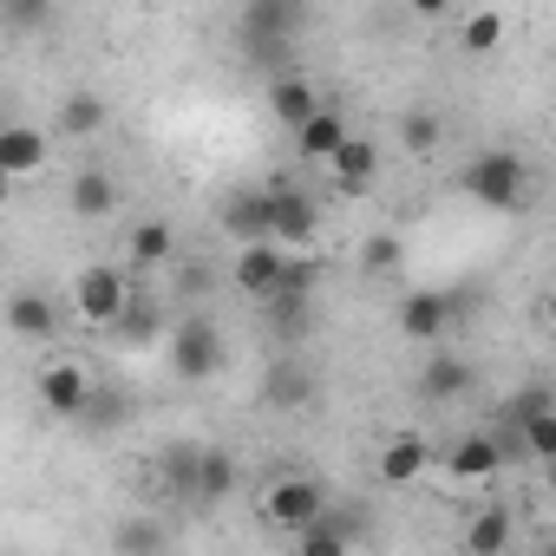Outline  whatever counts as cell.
<instances>
[{
    "mask_svg": "<svg viewBox=\"0 0 556 556\" xmlns=\"http://www.w3.org/2000/svg\"><path fill=\"white\" fill-rule=\"evenodd\" d=\"M131 302H138V289L125 282V268H105V262L79 268V282H73V308H79V321H86V328H118V321L131 315Z\"/></svg>",
    "mask_w": 556,
    "mask_h": 556,
    "instance_id": "cell-1",
    "label": "cell"
},
{
    "mask_svg": "<svg viewBox=\"0 0 556 556\" xmlns=\"http://www.w3.org/2000/svg\"><path fill=\"white\" fill-rule=\"evenodd\" d=\"M523 184H530V170H523L517 151H478V157L465 164V190H471V203H484V210H510V203L523 197Z\"/></svg>",
    "mask_w": 556,
    "mask_h": 556,
    "instance_id": "cell-2",
    "label": "cell"
},
{
    "mask_svg": "<svg viewBox=\"0 0 556 556\" xmlns=\"http://www.w3.org/2000/svg\"><path fill=\"white\" fill-rule=\"evenodd\" d=\"M229 275H236V289H242L249 302H268L275 289H282V275H289V242H275V236H262V242H242Z\"/></svg>",
    "mask_w": 556,
    "mask_h": 556,
    "instance_id": "cell-3",
    "label": "cell"
},
{
    "mask_svg": "<svg viewBox=\"0 0 556 556\" xmlns=\"http://www.w3.org/2000/svg\"><path fill=\"white\" fill-rule=\"evenodd\" d=\"M321 510H328V497L315 478H275L262 491V523H275V530H308Z\"/></svg>",
    "mask_w": 556,
    "mask_h": 556,
    "instance_id": "cell-4",
    "label": "cell"
},
{
    "mask_svg": "<svg viewBox=\"0 0 556 556\" xmlns=\"http://www.w3.org/2000/svg\"><path fill=\"white\" fill-rule=\"evenodd\" d=\"M216 367H223V334L210 321H184L170 334V374L177 380H210Z\"/></svg>",
    "mask_w": 556,
    "mask_h": 556,
    "instance_id": "cell-5",
    "label": "cell"
},
{
    "mask_svg": "<svg viewBox=\"0 0 556 556\" xmlns=\"http://www.w3.org/2000/svg\"><path fill=\"white\" fill-rule=\"evenodd\" d=\"M47 157H53V138L40 125H8V131H0V177H8V184L40 177Z\"/></svg>",
    "mask_w": 556,
    "mask_h": 556,
    "instance_id": "cell-6",
    "label": "cell"
},
{
    "mask_svg": "<svg viewBox=\"0 0 556 556\" xmlns=\"http://www.w3.org/2000/svg\"><path fill=\"white\" fill-rule=\"evenodd\" d=\"M223 236L242 249V242H262V236H275V190H236L229 203H223Z\"/></svg>",
    "mask_w": 556,
    "mask_h": 556,
    "instance_id": "cell-7",
    "label": "cell"
},
{
    "mask_svg": "<svg viewBox=\"0 0 556 556\" xmlns=\"http://www.w3.org/2000/svg\"><path fill=\"white\" fill-rule=\"evenodd\" d=\"M40 400H47L53 419H79L99 393H92V374H86L79 361H53V367L40 374Z\"/></svg>",
    "mask_w": 556,
    "mask_h": 556,
    "instance_id": "cell-8",
    "label": "cell"
},
{
    "mask_svg": "<svg viewBox=\"0 0 556 556\" xmlns=\"http://www.w3.org/2000/svg\"><path fill=\"white\" fill-rule=\"evenodd\" d=\"M321 170L334 177V190H341V197H361V190L380 177V144H374V138H348Z\"/></svg>",
    "mask_w": 556,
    "mask_h": 556,
    "instance_id": "cell-9",
    "label": "cell"
},
{
    "mask_svg": "<svg viewBox=\"0 0 556 556\" xmlns=\"http://www.w3.org/2000/svg\"><path fill=\"white\" fill-rule=\"evenodd\" d=\"M308 400H315V367L275 361V367L262 374V406H268V413H295V406H308Z\"/></svg>",
    "mask_w": 556,
    "mask_h": 556,
    "instance_id": "cell-10",
    "label": "cell"
},
{
    "mask_svg": "<svg viewBox=\"0 0 556 556\" xmlns=\"http://www.w3.org/2000/svg\"><path fill=\"white\" fill-rule=\"evenodd\" d=\"M445 328H452V302H445V295H432V289H419V295H400V334H406V341L432 348Z\"/></svg>",
    "mask_w": 556,
    "mask_h": 556,
    "instance_id": "cell-11",
    "label": "cell"
},
{
    "mask_svg": "<svg viewBox=\"0 0 556 556\" xmlns=\"http://www.w3.org/2000/svg\"><path fill=\"white\" fill-rule=\"evenodd\" d=\"M432 439H419V432H400V439H387V452H380V478L387 484H419L426 471H432Z\"/></svg>",
    "mask_w": 556,
    "mask_h": 556,
    "instance_id": "cell-12",
    "label": "cell"
},
{
    "mask_svg": "<svg viewBox=\"0 0 556 556\" xmlns=\"http://www.w3.org/2000/svg\"><path fill=\"white\" fill-rule=\"evenodd\" d=\"M497 465H504V452H497V439H484V432H471V439H458V445L445 452L452 484H491Z\"/></svg>",
    "mask_w": 556,
    "mask_h": 556,
    "instance_id": "cell-13",
    "label": "cell"
},
{
    "mask_svg": "<svg viewBox=\"0 0 556 556\" xmlns=\"http://www.w3.org/2000/svg\"><path fill=\"white\" fill-rule=\"evenodd\" d=\"M275 242H289V249L315 242V203L289 184H275Z\"/></svg>",
    "mask_w": 556,
    "mask_h": 556,
    "instance_id": "cell-14",
    "label": "cell"
},
{
    "mask_svg": "<svg viewBox=\"0 0 556 556\" xmlns=\"http://www.w3.org/2000/svg\"><path fill=\"white\" fill-rule=\"evenodd\" d=\"M348 138H354V131H348V118L321 105V112H315V118H308V125L295 131V151H302L308 164H328V157H334V151H341Z\"/></svg>",
    "mask_w": 556,
    "mask_h": 556,
    "instance_id": "cell-15",
    "label": "cell"
},
{
    "mask_svg": "<svg viewBox=\"0 0 556 556\" xmlns=\"http://www.w3.org/2000/svg\"><path fill=\"white\" fill-rule=\"evenodd\" d=\"M268 105H275V118H282L289 131H302V125L321 112V99H315L308 79H275V86H268Z\"/></svg>",
    "mask_w": 556,
    "mask_h": 556,
    "instance_id": "cell-16",
    "label": "cell"
},
{
    "mask_svg": "<svg viewBox=\"0 0 556 556\" xmlns=\"http://www.w3.org/2000/svg\"><path fill=\"white\" fill-rule=\"evenodd\" d=\"M197 504H223L229 491H236V458L223 452V445H210V452H197Z\"/></svg>",
    "mask_w": 556,
    "mask_h": 556,
    "instance_id": "cell-17",
    "label": "cell"
},
{
    "mask_svg": "<svg viewBox=\"0 0 556 556\" xmlns=\"http://www.w3.org/2000/svg\"><path fill=\"white\" fill-rule=\"evenodd\" d=\"M112 210H118V184H112L105 170H79V177H73V216L99 223V216H112Z\"/></svg>",
    "mask_w": 556,
    "mask_h": 556,
    "instance_id": "cell-18",
    "label": "cell"
},
{
    "mask_svg": "<svg viewBox=\"0 0 556 556\" xmlns=\"http://www.w3.org/2000/svg\"><path fill=\"white\" fill-rule=\"evenodd\" d=\"M105 131V99L99 92H66L60 105V138H99Z\"/></svg>",
    "mask_w": 556,
    "mask_h": 556,
    "instance_id": "cell-19",
    "label": "cell"
},
{
    "mask_svg": "<svg viewBox=\"0 0 556 556\" xmlns=\"http://www.w3.org/2000/svg\"><path fill=\"white\" fill-rule=\"evenodd\" d=\"M471 387V367L465 361H452V354H439V361H426V374H419V400H458Z\"/></svg>",
    "mask_w": 556,
    "mask_h": 556,
    "instance_id": "cell-20",
    "label": "cell"
},
{
    "mask_svg": "<svg viewBox=\"0 0 556 556\" xmlns=\"http://www.w3.org/2000/svg\"><path fill=\"white\" fill-rule=\"evenodd\" d=\"M8 328L21 341H53V302L47 295H14L8 302Z\"/></svg>",
    "mask_w": 556,
    "mask_h": 556,
    "instance_id": "cell-21",
    "label": "cell"
},
{
    "mask_svg": "<svg viewBox=\"0 0 556 556\" xmlns=\"http://www.w3.org/2000/svg\"><path fill=\"white\" fill-rule=\"evenodd\" d=\"M170 255H177V229L170 223H138L131 229V262L138 268H164Z\"/></svg>",
    "mask_w": 556,
    "mask_h": 556,
    "instance_id": "cell-22",
    "label": "cell"
},
{
    "mask_svg": "<svg viewBox=\"0 0 556 556\" xmlns=\"http://www.w3.org/2000/svg\"><path fill=\"white\" fill-rule=\"evenodd\" d=\"M465 549H471V556H497V549H510V517H504V510H478L471 530H465Z\"/></svg>",
    "mask_w": 556,
    "mask_h": 556,
    "instance_id": "cell-23",
    "label": "cell"
},
{
    "mask_svg": "<svg viewBox=\"0 0 556 556\" xmlns=\"http://www.w3.org/2000/svg\"><path fill=\"white\" fill-rule=\"evenodd\" d=\"M295 536H302V556H341V549L354 543V530H348V523H328V510H321L308 530H295Z\"/></svg>",
    "mask_w": 556,
    "mask_h": 556,
    "instance_id": "cell-24",
    "label": "cell"
},
{
    "mask_svg": "<svg viewBox=\"0 0 556 556\" xmlns=\"http://www.w3.org/2000/svg\"><path fill=\"white\" fill-rule=\"evenodd\" d=\"M517 432H523V452H530L536 465H543V458H556V406H549V400H543Z\"/></svg>",
    "mask_w": 556,
    "mask_h": 556,
    "instance_id": "cell-25",
    "label": "cell"
},
{
    "mask_svg": "<svg viewBox=\"0 0 556 556\" xmlns=\"http://www.w3.org/2000/svg\"><path fill=\"white\" fill-rule=\"evenodd\" d=\"M497 40H504V14H497V8H478V14L458 27V47H465V53H491Z\"/></svg>",
    "mask_w": 556,
    "mask_h": 556,
    "instance_id": "cell-26",
    "label": "cell"
},
{
    "mask_svg": "<svg viewBox=\"0 0 556 556\" xmlns=\"http://www.w3.org/2000/svg\"><path fill=\"white\" fill-rule=\"evenodd\" d=\"M53 27V0H8V34H40Z\"/></svg>",
    "mask_w": 556,
    "mask_h": 556,
    "instance_id": "cell-27",
    "label": "cell"
},
{
    "mask_svg": "<svg viewBox=\"0 0 556 556\" xmlns=\"http://www.w3.org/2000/svg\"><path fill=\"white\" fill-rule=\"evenodd\" d=\"M400 262H406L400 236H367V249H361V268H367V275H393Z\"/></svg>",
    "mask_w": 556,
    "mask_h": 556,
    "instance_id": "cell-28",
    "label": "cell"
},
{
    "mask_svg": "<svg viewBox=\"0 0 556 556\" xmlns=\"http://www.w3.org/2000/svg\"><path fill=\"white\" fill-rule=\"evenodd\" d=\"M400 138H406V151H432V144H439V118H432V112H406Z\"/></svg>",
    "mask_w": 556,
    "mask_h": 556,
    "instance_id": "cell-29",
    "label": "cell"
},
{
    "mask_svg": "<svg viewBox=\"0 0 556 556\" xmlns=\"http://www.w3.org/2000/svg\"><path fill=\"white\" fill-rule=\"evenodd\" d=\"M157 543H164V523H125V530L112 536V549H125V556H131V549H157Z\"/></svg>",
    "mask_w": 556,
    "mask_h": 556,
    "instance_id": "cell-30",
    "label": "cell"
},
{
    "mask_svg": "<svg viewBox=\"0 0 556 556\" xmlns=\"http://www.w3.org/2000/svg\"><path fill=\"white\" fill-rule=\"evenodd\" d=\"M406 8H413L419 21H445V14H452V0H406Z\"/></svg>",
    "mask_w": 556,
    "mask_h": 556,
    "instance_id": "cell-31",
    "label": "cell"
},
{
    "mask_svg": "<svg viewBox=\"0 0 556 556\" xmlns=\"http://www.w3.org/2000/svg\"><path fill=\"white\" fill-rule=\"evenodd\" d=\"M543 491L556 497V458H543Z\"/></svg>",
    "mask_w": 556,
    "mask_h": 556,
    "instance_id": "cell-32",
    "label": "cell"
}]
</instances>
